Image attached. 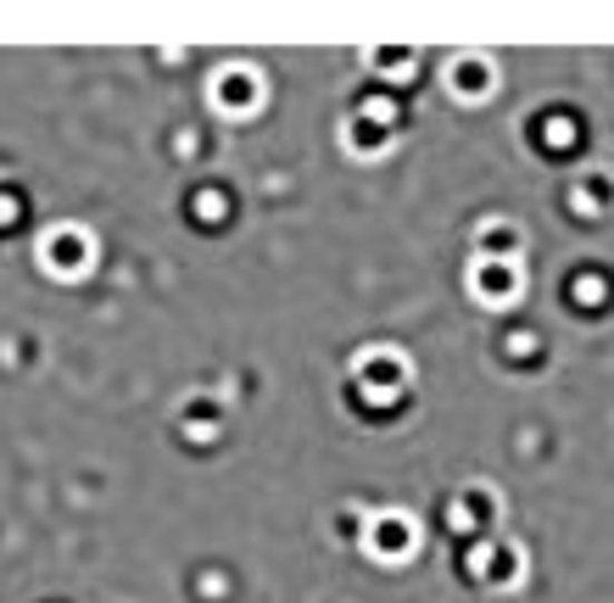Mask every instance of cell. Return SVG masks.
I'll return each instance as SVG.
<instances>
[{"instance_id":"6da1fadb","label":"cell","mask_w":614,"mask_h":603,"mask_svg":"<svg viewBox=\"0 0 614 603\" xmlns=\"http://www.w3.org/2000/svg\"><path fill=\"white\" fill-rule=\"evenodd\" d=\"M46 263H51L57 274H79V269L90 263V241H85L79 230H62V235H46Z\"/></svg>"},{"instance_id":"7a4b0ae2","label":"cell","mask_w":614,"mask_h":603,"mask_svg":"<svg viewBox=\"0 0 614 603\" xmlns=\"http://www.w3.org/2000/svg\"><path fill=\"white\" fill-rule=\"evenodd\" d=\"M252 96H257L252 74H241V68H235V74H224V79H218V101H224V107H246Z\"/></svg>"},{"instance_id":"3957f363","label":"cell","mask_w":614,"mask_h":603,"mask_svg":"<svg viewBox=\"0 0 614 603\" xmlns=\"http://www.w3.org/2000/svg\"><path fill=\"white\" fill-rule=\"evenodd\" d=\"M0 224H18V196H0Z\"/></svg>"}]
</instances>
